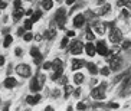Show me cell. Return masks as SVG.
Instances as JSON below:
<instances>
[{"label": "cell", "instance_id": "obj_1", "mask_svg": "<svg viewBox=\"0 0 131 111\" xmlns=\"http://www.w3.org/2000/svg\"><path fill=\"white\" fill-rule=\"evenodd\" d=\"M105 87H107V84H105V82H102L101 85H98L96 88L92 89L91 95H92L95 100H104V98H105V92H104Z\"/></svg>", "mask_w": 131, "mask_h": 111}, {"label": "cell", "instance_id": "obj_2", "mask_svg": "<svg viewBox=\"0 0 131 111\" xmlns=\"http://www.w3.org/2000/svg\"><path fill=\"white\" fill-rule=\"evenodd\" d=\"M55 20H56V23H58V26L61 27V29L65 26V22H66V10L65 9H59V10L56 12Z\"/></svg>", "mask_w": 131, "mask_h": 111}, {"label": "cell", "instance_id": "obj_3", "mask_svg": "<svg viewBox=\"0 0 131 111\" xmlns=\"http://www.w3.org/2000/svg\"><path fill=\"white\" fill-rule=\"evenodd\" d=\"M16 72L19 74L20 77H30V74H32V71H30V66L27 65V64H20V65H17L16 66Z\"/></svg>", "mask_w": 131, "mask_h": 111}, {"label": "cell", "instance_id": "obj_4", "mask_svg": "<svg viewBox=\"0 0 131 111\" xmlns=\"http://www.w3.org/2000/svg\"><path fill=\"white\" fill-rule=\"evenodd\" d=\"M121 39H123V33H121V31L117 29V27H112L111 32H110V41H111L112 43H118Z\"/></svg>", "mask_w": 131, "mask_h": 111}, {"label": "cell", "instance_id": "obj_5", "mask_svg": "<svg viewBox=\"0 0 131 111\" xmlns=\"http://www.w3.org/2000/svg\"><path fill=\"white\" fill-rule=\"evenodd\" d=\"M121 68V58L119 56H112V59L110 61V71H118V69Z\"/></svg>", "mask_w": 131, "mask_h": 111}, {"label": "cell", "instance_id": "obj_6", "mask_svg": "<svg viewBox=\"0 0 131 111\" xmlns=\"http://www.w3.org/2000/svg\"><path fill=\"white\" fill-rule=\"evenodd\" d=\"M82 49H84V45H82L81 42H78V41L72 42V45H71V54H73V55L81 54Z\"/></svg>", "mask_w": 131, "mask_h": 111}, {"label": "cell", "instance_id": "obj_7", "mask_svg": "<svg viewBox=\"0 0 131 111\" xmlns=\"http://www.w3.org/2000/svg\"><path fill=\"white\" fill-rule=\"evenodd\" d=\"M95 49H96V54H101V55H104V56L108 55V48H107V43H105L104 41L98 42V45H96Z\"/></svg>", "mask_w": 131, "mask_h": 111}, {"label": "cell", "instance_id": "obj_8", "mask_svg": "<svg viewBox=\"0 0 131 111\" xmlns=\"http://www.w3.org/2000/svg\"><path fill=\"white\" fill-rule=\"evenodd\" d=\"M40 88H42V85H40V82H39L38 77H33L32 78V82H30V89L33 92H38Z\"/></svg>", "mask_w": 131, "mask_h": 111}, {"label": "cell", "instance_id": "obj_9", "mask_svg": "<svg viewBox=\"0 0 131 111\" xmlns=\"http://www.w3.org/2000/svg\"><path fill=\"white\" fill-rule=\"evenodd\" d=\"M85 22V16L84 15H78L75 16V19H73V26L75 27H81Z\"/></svg>", "mask_w": 131, "mask_h": 111}, {"label": "cell", "instance_id": "obj_10", "mask_svg": "<svg viewBox=\"0 0 131 111\" xmlns=\"http://www.w3.org/2000/svg\"><path fill=\"white\" fill-rule=\"evenodd\" d=\"M85 51H86V55H89V56H94V55L96 54L95 46H94L91 42H88L86 45H85Z\"/></svg>", "mask_w": 131, "mask_h": 111}, {"label": "cell", "instance_id": "obj_11", "mask_svg": "<svg viewBox=\"0 0 131 111\" xmlns=\"http://www.w3.org/2000/svg\"><path fill=\"white\" fill-rule=\"evenodd\" d=\"M84 65H86V64H85V61H82V59H72V69L73 71L82 68Z\"/></svg>", "mask_w": 131, "mask_h": 111}, {"label": "cell", "instance_id": "obj_12", "mask_svg": "<svg viewBox=\"0 0 131 111\" xmlns=\"http://www.w3.org/2000/svg\"><path fill=\"white\" fill-rule=\"evenodd\" d=\"M16 85H17V81H16L15 78H12V77H7L6 81H4V87H6V88H13V87H16Z\"/></svg>", "mask_w": 131, "mask_h": 111}, {"label": "cell", "instance_id": "obj_13", "mask_svg": "<svg viewBox=\"0 0 131 111\" xmlns=\"http://www.w3.org/2000/svg\"><path fill=\"white\" fill-rule=\"evenodd\" d=\"M27 104H30V105H35V104H38L39 101H40V95H29L26 98Z\"/></svg>", "mask_w": 131, "mask_h": 111}, {"label": "cell", "instance_id": "obj_14", "mask_svg": "<svg viewBox=\"0 0 131 111\" xmlns=\"http://www.w3.org/2000/svg\"><path fill=\"white\" fill-rule=\"evenodd\" d=\"M94 29L96 31V33L102 35L105 32V25H102V23H100V22H96L95 25H94Z\"/></svg>", "mask_w": 131, "mask_h": 111}, {"label": "cell", "instance_id": "obj_15", "mask_svg": "<svg viewBox=\"0 0 131 111\" xmlns=\"http://www.w3.org/2000/svg\"><path fill=\"white\" fill-rule=\"evenodd\" d=\"M52 68H53L55 71H58V69H63V64H62L61 59H55V61L52 62Z\"/></svg>", "mask_w": 131, "mask_h": 111}, {"label": "cell", "instance_id": "obj_16", "mask_svg": "<svg viewBox=\"0 0 131 111\" xmlns=\"http://www.w3.org/2000/svg\"><path fill=\"white\" fill-rule=\"evenodd\" d=\"M55 36H56V31H53V29H48L45 32V38L46 39H53Z\"/></svg>", "mask_w": 131, "mask_h": 111}, {"label": "cell", "instance_id": "obj_17", "mask_svg": "<svg viewBox=\"0 0 131 111\" xmlns=\"http://www.w3.org/2000/svg\"><path fill=\"white\" fill-rule=\"evenodd\" d=\"M130 92H131V79L128 81V84L125 85V88H124L123 91H121V95H128Z\"/></svg>", "mask_w": 131, "mask_h": 111}, {"label": "cell", "instance_id": "obj_18", "mask_svg": "<svg viewBox=\"0 0 131 111\" xmlns=\"http://www.w3.org/2000/svg\"><path fill=\"white\" fill-rule=\"evenodd\" d=\"M118 4L119 6H124V7H127L128 10H131V0H119Z\"/></svg>", "mask_w": 131, "mask_h": 111}, {"label": "cell", "instance_id": "obj_19", "mask_svg": "<svg viewBox=\"0 0 131 111\" xmlns=\"http://www.w3.org/2000/svg\"><path fill=\"white\" fill-rule=\"evenodd\" d=\"M40 16H42V12H40V10H38V12H35V13L32 15L30 20H32V22H33V23H35V22H38V20L40 19Z\"/></svg>", "mask_w": 131, "mask_h": 111}, {"label": "cell", "instance_id": "obj_20", "mask_svg": "<svg viewBox=\"0 0 131 111\" xmlns=\"http://www.w3.org/2000/svg\"><path fill=\"white\" fill-rule=\"evenodd\" d=\"M12 42H13V38L10 36V35H6V38H4V42H3V46H4V48H9Z\"/></svg>", "mask_w": 131, "mask_h": 111}, {"label": "cell", "instance_id": "obj_21", "mask_svg": "<svg viewBox=\"0 0 131 111\" xmlns=\"http://www.w3.org/2000/svg\"><path fill=\"white\" fill-rule=\"evenodd\" d=\"M22 16H23V10H22V9L15 10V13H13V20H19Z\"/></svg>", "mask_w": 131, "mask_h": 111}, {"label": "cell", "instance_id": "obj_22", "mask_svg": "<svg viewBox=\"0 0 131 111\" xmlns=\"http://www.w3.org/2000/svg\"><path fill=\"white\" fill-rule=\"evenodd\" d=\"M62 74H63V69H58V71H55L53 75H52V79H53V81L59 79V78L62 77Z\"/></svg>", "mask_w": 131, "mask_h": 111}, {"label": "cell", "instance_id": "obj_23", "mask_svg": "<svg viewBox=\"0 0 131 111\" xmlns=\"http://www.w3.org/2000/svg\"><path fill=\"white\" fill-rule=\"evenodd\" d=\"M86 66H88V71L91 74H96V72H98V68H96L95 64H86Z\"/></svg>", "mask_w": 131, "mask_h": 111}, {"label": "cell", "instance_id": "obj_24", "mask_svg": "<svg viewBox=\"0 0 131 111\" xmlns=\"http://www.w3.org/2000/svg\"><path fill=\"white\" fill-rule=\"evenodd\" d=\"M52 0H43V9L45 10H49V9H52Z\"/></svg>", "mask_w": 131, "mask_h": 111}, {"label": "cell", "instance_id": "obj_25", "mask_svg": "<svg viewBox=\"0 0 131 111\" xmlns=\"http://www.w3.org/2000/svg\"><path fill=\"white\" fill-rule=\"evenodd\" d=\"M73 81H75V84H81L82 81H84V75H82V74H77V75L73 77Z\"/></svg>", "mask_w": 131, "mask_h": 111}, {"label": "cell", "instance_id": "obj_26", "mask_svg": "<svg viewBox=\"0 0 131 111\" xmlns=\"http://www.w3.org/2000/svg\"><path fill=\"white\" fill-rule=\"evenodd\" d=\"M110 9H111V6H110V4H104V6H102V9L100 10V15H107L108 12H110Z\"/></svg>", "mask_w": 131, "mask_h": 111}, {"label": "cell", "instance_id": "obj_27", "mask_svg": "<svg viewBox=\"0 0 131 111\" xmlns=\"http://www.w3.org/2000/svg\"><path fill=\"white\" fill-rule=\"evenodd\" d=\"M32 26H33V22H32L30 19L25 20V29H26V31H32Z\"/></svg>", "mask_w": 131, "mask_h": 111}, {"label": "cell", "instance_id": "obj_28", "mask_svg": "<svg viewBox=\"0 0 131 111\" xmlns=\"http://www.w3.org/2000/svg\"><path fill=\"white\" fill-rule=\"evenodd\" d=\"M30 55L33 58H38L39 55H40V54H39V49H38V48H32V49H30Z\"/></svg>", "mask_w": 131, "mask_h": 111}, {"label": "cell", "instance_id": "obj_29", "mask_svg": "<svg viewBox=\"0 0 131 111\" xmlns=\"http://www.w3.org/2000/svg\"><path fill=\"white\" fill-rule=\"evenodd\" d=\"M72 92V87L71 85H65V97H68Z\"/></svg>", "mask_w": 131, "mask_h": 111}, {"label": "cell", "instance_id": "obj_30", "mask_svg": "<svg viewBox=\"0 0 131 111\" xmlns=\"http://www.w3.org/2000/svg\"><path fill=\"white\" fill-rule=\"evenodd\" d=\"M68 42H69V41H68V38L65 36V38H63V39L61 41V48H65V46L68 45Z\"/></svg>", "mask_w": 131, "mask_h": 111}, {"label": "cell", "instance_id": "obj_31", "mask_svg": "<svg viewBox=\"0 0 131 111\" xmlns=\"http://www.w3.org/2000/svg\"><path fill=\"white\" fill-rule=\"evenodd\" d=\"M20 7H22V2H20V0H15V9L19 10Z\"/></svg>", "mask_w": 131, "mask_h": 111}, {"label": "cell", "instance_id": "obj_32", "mask_svg": "<svg viewBox=\"0 0 131 111\" xmlns=\"http://www.w3.org/2000/svg\"><path fill=\"white\" fill-rule=\"evenodd\" d=\"M86 38H88L89 41H94V38H95V36H94V33L89 31V29H88V32H86Z\"/></svg>", "mask_w": 131, "mask_h": 111}, {"label": "cell", "instance_id": "obj_33", "mask_svg": "<svg viewBox=\"0 0 131 111\" xmlns=\"http://www.w3.org/2000/svg\"><path fill=\"white\" fill-rule=\"evenodd\" d=\"M32 38H33V36H32V33H25V36H23V39L26 41V42L32 41Z\"/></svg>", "mask_w": 131, "mask_h": 111}, {"label": "cell", "instance_id": "obj_34", "mask_svg": "<svg viewBox=\"0 0 131 111\" xmlns=\"http://www.w3.org/2000/svg\"><path fill=\"white\" fill-rule=\"evenodd\" d=\"M25 31H26L25 27H19V29H17V35H19V36H25Z\"/></svg>", "mask_w": 131, "mask_h": 111}, {"label": "cell", "instance_id": "obj_35", "mask_svg": "<svg viewBox=\"0 0 131 111\" xmlns=\"http://www.w3.org/2000/svg\"><path fill=\"white\" fill-rule=\"evenodd\" d=\"M22 54H23V51H22V48H16V49H15V55H17V56H20Z\"/></svg>", "mask_w": 131, "mask_h": 111}, {"label": "cell", "instance_id": "obj_36", "mask_svg": "<svg viewBox=\"0 0 131 111\" xmlns=\"http://www.w3.org/2000/svg\"><path fill=\"white\" fill-rule=\"evenodd\" d=\"M101 74H102V75H108V74H110V68H107V66L102 68L101 69Z\"/></svg>", "mask_w": 131, "mask_h": 111}, {"label": "cell", "instance_id": "obj_37", "mask_svg": "<svg viewBox=\"0 0 131 111\" xmlns=\"http://www.w3.org/2000/svg\"><path fill=\"white\" fill-rule=\"evenodd\" d=\"M49 68H52V62H45L43 64V69H49Z\"/></svg>", "mask_w": 131, "mask_h": 111}, {"label": "cell", "instance_id": "obj_38", "mask_svg": "<svg viewBox=\"0 0 131 111\" xmlns=\"http://www.w3.org/2000/svg\"><path fill=\"white\" fill-rule=\"evenodd\" d=\"M38 79H39V82H40V85H43V84H45V75H39V77H38Z\"/></svg>", "mask_w": 131, "mask_h": 111}, {"label": "cell", "instance_id": "obj_39", "mask_svg": "<svg viewBox=\"0 0 131 111\" xmlns=\"http://www.w3.org/2000/svg\"><path fill=\"white\" fill-rule=\"evenodd\" d=\"M85 108H86V105H85L84 103H78V110H85Z\"/></svg>", "mask_w": 131, "mask_h": 111}, {"label": "cell", "instance_id": "obj_40", "mask_svg": "<svg viewBox=\"0 0 131 111\" xmlns=\"http://www.w3.org/2000/svg\"><path fill=\"white\" fill-rule=\"evenodd\" d=\"M58 81L61 82V84H66V82H68V78H66V77H61Z\"/></svg>", "mask_w": 131, "mask_h": 111}, {"label": "cell", "instance_id": "obj_41", "mask_svg": "<svg viewBox=\"0 0 131 111\" xmlns=\"http://www.w3.org/2000/svg\"><path fill=\"white\" fill-rule=\"evenodd\" d=\"M108 107H110V108H118V104H117V103H110V104H108Z\"/></svg>", "mask_w": 131, "mask_h": 111}, {"label": "cell", "instance_id": "obj_42", "mask_svg": "<svg viewBox=\"0 0 131 111\" xmlns=\"http://www.w3.org/2000/svg\"><path fill=\"white\" fill-rule=\"evenodd\" d=\"M7 7V3H4V2H0V9H4Z\"/></svg>", "mask_w": 131, "mask_h": 111}, {"label": "cell", "instance_id": "obj_43", "mask_svg": "<svg viewBox=\"0 0 131 111\" xmlns=\"http://www.w3.org/2000/svg\"><path fill=\"white\" fill-rule=\"evenodd\" d=\"M40 61H42V55H39L38 58H35V62H36V64H39Z\"/></svg>", "mask_w": 131, "mask_h": 111}, {"label": "cell", "instance_id": "obj_44", "mask_svg": "<svg viewBox=\"0 0 131 111\" xmlns=\"http://www.w3.org/2000/svg\"><path fill=\"white\" fill-rule=\"evenodd\" d=\"M73 94H75V97H79V94H81V91H79V89H75V91H73Z\"/></svg>", "mask_w": 131, "mask_h": 111}, {"label": "cell", "instance_id": "obj_45", "mask_svg": "<svg viewBox=\"0 0 131 111\" xmlns=\"http://www.w3.org/2000/svg\"><path fill=\"white\" fill-rule=\"evenodd\" d=\"M52 95H53V97H58V95H59V91H58V89H55V91L52 92Z\"/></svg>", "mask_w": 131, "mask_h": 111}, {"label": "cell", "instance_id": "obj_46", "mask_svg": "<svg viewBox=\"0 0 131 111\" xmlns=\"http://www.w3.org/2000/svg\"><path fill=\"white\" fill-rule=\"evenodd\" d=\"M128 46H130V42H125V43H123V48H124V49H127Z\"/></svg>", "mask_w": 131, "mask_h": 111}, {"label": "cell", "instance_id": "obj_47", "mask_svg": "<svg viewBox=\"0 0 131 111\" xmlns=\"http://www.w3.org/2000/svg\"><path fill=\"white\" fill-rule=\"evenodd\" d=\"M3 64H4V58H3V56H0V66L3 65Z\"/></svg>", "mask_w": 131, "mask_h": 111}, {"label": "cell", "instance_id": "obj_48", "mask_svg": "<svg viewBox=\"0 0 131 111\" xmlns=\"http://www.w3.org/2000/svg\"><path fill=\"white\" fill-rule=\"evenodd\" d=\"M123 16H128V10H125V9H124V10H123Z\"/></svg>", "mask_w": 131, "mask_h": 111}, {"label": "cell", "instance_id": "obj_49", "mask_svg": "<svg viewBox=\"0 0 131 111\" xmlns=\"http://www.w3.org/2000/svg\"><path fill=\"white\" fill-rule=\"evenodd\" d=\"M73 35H75V32H73V31H69V32H68V36H73Z\"/></svg>", "mask_w": 131, "mask_h": 111}, {"label": "cell", "instance_id": "obj_50", "mask_svg": "<svg viewBox=\"0 0 131 111\" xmlns=\"http://www.w3.org/2000/svg\"><path fill=\"white\" fill-rule=\"evenodd\" d=\"M45 111H53V108H52V107H46V108H45Z\"/></svg>", "mask_w": 131, "mask_h": 111}, {"label": "cell", "instance_id": "obj_51", "mask_svg": "<svg viewBox=\"0 0 131 111\" xmlns=\"http://www.w3.org/2000/svg\"><path fill=\"white\" fill-rule=\"evenodd\" d=\"M73 2H75V0H66V3H68V4H72Z\"/></svg>", "mask_w": 131, "mask_h": 111}, {"label": "cell", "instance_id": "obj_52", "mask_svg": "<svg viewBox=\"0 0 131 111\" xmlns=\"http://www.w3.org/2000/svg\"><path fill=\"white\" fill-rule=\"evenodd\" d=\"M68 111H73V108L72 107H68Z\"/></svg>", "mask_w": 131, "mask_h": 111}, {"label": "cell", "instance_id": "obj_53", "mask_svg": "<svg viewBox=\"0 0 131 111\" xmlns=\"http://www.w3.org/2000/svg\"><path fill=\"white\" fill-rule=\"evenodd\" d=\"M3 111H9V108H7V107H6V108H4V110H3Z\"/></svg>", "mask_w": 131, "mask_h": 111}, {"label": "cell", "instance_id": "obj_54", "mask_svg": "<svg viewBox=\"0 0 131 111\" xmlns=\"http://www.w3.org/2000/svg\"><path fill=\"white\" fill-rule=\"evenodd\" d=\"M0 2H3V0H0Z\"/></svg>", "mask_w": 131, "mask_h": 111}, {"label": "cell", "instance_id": "obj_55", "mask_svg": "<svg viewBox=\"0 0 131 111\" xmlns=\"http://www.w3.org/2000/svg\"><path fill=\"white\" fill-rule=\"evenodd\" d=\"M58 2H61V0H58Z\"/></svg>", "mask_w": 131, "mask_h": 111}]
</instances>
